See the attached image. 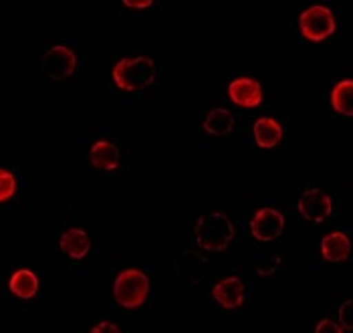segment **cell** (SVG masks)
Here are the masks:
<instances>
[{
    "label": "cell",
    "instance_id": "ac0fdd59",
    "mask_svg": "<svg viewBox=\"0 0 353 333\" xmlns=\"http://www.w3.org/2000/svg\"><path fill=\"white\" fill-rule=\"evenodd\" d=\"M337 321L343 327V332H353V299H347V301L341 303Z\"/></svg>",
    "mask_w": 353,
    "mask_h": 333
},
{
    "label": "cell",
    "instance_id": "30bf717a",
    "mask_svg": "<svg viewBox=\"0 0 353 333\" xmlns=\"http://www.w3.org/2000/svg\"><path fill=\"white\" fill-rule=\"evenodd\" d=\"M89 162H91V166L95 168V170H99V172H115L119 168V164H121L119 148L113 141H109V139H97L91 145Z\"/></svg>",
    "mask_w": 353,
    "mask_h": 333
},
{
    "label": "cell",
    "instance_id": "277c9868",
    "mask_svg": "<svg viewBox=\"0 0 353 333\" xmlns=\"http://www.w3.org/2000/svg\"><path fill=\"white\" fill-rule=\"evenodd\" d=\"M337 28L335 14L331 8L323 4H311L307 6L299 17V32L301 37L309 43H321L329 39Z\"/></svg>",
    "mask_w": 353,
    "mask_h": 333
},
{
    "label": "cell",
    "instance_id": "e0dca14e",
    "mask_svg": "<svg viewBox=\"0 0 353 333\" xmlns=\"http://www.w3.org/2000/svg\"><path fill=\"white\" fill-rule=\"evenodd\" d=\"M17 194V178L10 170L2 168L0 170V202H8L12 196Z\"/></svg>",
    "mask_w": 353,
    "mask_h": 333
},
{
    "label": "cell",
    "instance_id": "7c38bea8",
    "mask_svg": "<svg viewBox=\"0 0 353 333\" xmlns=\"http://www.w3.org/2000/svg\"><path fill=\"white\" fill-rule=\"evenodd\" d=\"M321 254L327 263H345L352 254V241L345 232L333 230L321 241Z\"/></svg>",
    "mask_w": 353,
    "mask_h": 333
},
{
    "label": "cell",
    "instance_id": "9a60e30c",
    "mask_svg": "<svg viewBox=\"0 0 353 333\" xmlns=\"http://www.w3.org/2000/svg\"><path fill=\"white\" fill-rule=\"evenodd\" d=\"M234 125H236L234 115L228 110H224V108H216V110L208 111V115L204 117V123H202L204 132L208 136H214V138H226V136H230L232 130H234Z\"/></svg>",
    "mask_w": 353,
    "mask_h": 333
},
{
    "label": "cell",
    "instance_id": "5bb4252c",
    "mask_svg": "<svg viewBox=\"0 0 353 333\" xmlns=\"http://www.w3.org/2000/svg\"><path fill=\"white\" fill-rule=\"evenodd\" d=\"M39 287H41V281H39V277L30 269H19V271H14L10 275V281H8V291L17 299H23V301L32 299L39 293Z\"/></svg>",
    "mask_w": 353,
    "mask_h": 333
},
{
    "label": "cell",
    "instance_id": "2e32d148",
    "mask_svg": "<svg viewBox=\"0 0 353 333\" xmlns=\"http://www.w3.org/2000/svg\"><path fill=\"white\" fill-rule=\"evenodd\" d=\"M331 108L343 117H353V79H341L333 85Z\"/></svg>",
    "mask_w": 353,
    "mask_h": 333
},
{
    "label": "cell",
    "instance_id": "4fadbf2b",
    "mask_svg": "<svg viewBox=\"0 0 353 333\" xmlns=\"http://www.w3.org/2000/svg\"><path fill=\"white\" fill-rule=\"evenodd\" d=\"M252 138L261 150H272L283 141V125L272 117H259L252 125Z\"/></svg>",
    "mask_w": 353,
    "mask_h": 333
},
{
    "label": "cell",
    "instance_id": "d6986e66",
    "mask_svg": "<svg viewBox=\"0 0 353 333\" xmlns=\"http://www.w3.org/2000/svg\"><path fill=\"white\" fill-rule=\"evenodd\" d=\"M315 332L317 333H341L343 332V327L339 325V321H333V319H321L317 325H315Z\"/></svg>",
    "mask_w": 353,
    "mask_h": 333
},
{
    "label": "cell",
    "instance_id": "8fae6325",
    "mask_svg": "<svg viewBox=\"0 0 353 333\" xmlns=\"http://www.w3.org/2000/svg\"><path fill=\"white\" fill-rule=\"evenodd\" d=\"M59 249L63 254H67L71 261H83L89 250H91V241L87 230L83 228H69L61 234L59 239Z\"/></svg>",
    "mask_w": 353,
    "mask_h": 333
},
{
    "label": "cell",
    "instance_id": "ffe728a7",
    "mask_svg": "<svg viewBox=\"0 0 353 333\" xmlns=\"http://www.w3.org/2000/svg\"><path fill=\"white\" fill-rule=\"evenodd\" d=\"M121 330L115 325V323H111V321H101V323H97L95 327H91V333H119Z\"/></svg>",
    "mask_w": 353,
    "mask_h": 333
},
{
    "label": "cell",
    "instance_id": "5b68a950",
    "mask_svg": "<svg viewBox=\"0 0 353 333\" xmlns=\"http://www.w3.org/2000/svg\"><path fill=\"white\" fill-rule=\"evenodd\" d=\"M77 69V55L67 45H54L43 55V71L49 79H69Z\"/></svg>",
    "mask_w": 353,
    "mask_h": 333
},
{
    "label": "cell",
    "instance_id": "8992f818",
    "mask_svg": "<svg viewBox=\"0 0 353 333\" xmlns=\"http://www.w3.org/2000/svg\"><path fill=\"white\" fill-rule=\"evenodd\" d=\"M283 230H285V216L269 206L256 210L254 216L250 219V234L259 243H272L283 234Z\"/></svg>",
    "mask_w": 353,
    "mask_h": 333
},
{
    "label": "cell",
    "instance_id": "9c48e42d",
    "mask_svg": "<svg viewBox=\"0 0 353 333\" xmlns=\"http://www.w3.org/2000/svg\"><path fill=\"white\" fill-rule=\"evenodd\" d=\"M212 297L218 305L226 311H232V309H239L243 307L246 297L245 283L236 277H226L222 281H218L216 285L212 287Z\"/></svg>",
    "mask_w": 353,
    "mask_h": 333
},
{
    "label": "cell",
    "instance_id": "52a82bcc",
    "mask_svg": "<svg viewBox=\"0 0 353 333\" xmlns=\"http://www.w3.org/2000/svg\"><path fill=\"white\" fill-rule=\"evenodd\" d=\"M228 99L243 110H256L263 99H265V91L263 85L259 83L252 77H236L228 83Z\"/></svg>",
    "mask_w": 353,
    "mask_h": 333
},
{
    "label": "cell",
    "instance_id": "6da1fadb",
    "mask_svg": "<svg viewBox=\"0 0 353 333\" xmlns=\"http://www.w3.org/2000/svg\"><path fill=\"white\" fill-rule=\"evenodd\" d=\"M156 75H158L156 61L148 55L130 57V59L123 57L113 65L111 71L113 83L125 93H139L148 89L150 85H154Z\"/></svg>",
    "mask_w": 353,
    "mask_h": 333
},
{
    "label": "cell",
    "instance_id": "3957f363",
    "mask_svg": "<svg viewBox=\"0 0 353 333\" xmlns=\"http://www.w3.org/2000/svg\"><path fill=\"white\" fill-rule=\"evenodd\" d=\"M150 297V279L139 269H125L113 281V299L125 311H136Z\"/></svg>",
    "mask_w": 353,
    "mask_h": 333
},
{
    "label": "cell",
    "instance_id": "44dd1931",
    "mask_svg": "<svg viewBox=\"0 0 353 333\" xmlns=\"http://www.w3.org/2000/svg\"><path fill=\"white\" fill-rule=\"evenodd\" d=\"M121 2H123V6H128L132 10H143L154 4V0H121Z\"/></svg>",
    "mask_w": 353,
    "mask_h": 333
},
{
    "label": "cell",
    "instance_id": "ba28073f",
    "mask_svg": "<svg viewBox=\"0 0 353 333\" xmlns=\"http://www.w3.org/2000/svg\"><path fill=\"white\" fill-rule=\"evenodd\" d=\"M297 210H299V214L307 222L321 224V222L331 216L333 202H331L329 194H325L323 190L311 188V190H305L301 194L299 202H297Z\"/></svg>",
    "mask_w": 353,
    "mask_h": 333
},
{
    "label": "cell",
    "instance_id": "7a4b0ae2",
    "mask_svg": "<svg viewBox=\"0 0 353 333\" xmlns=\"http://www.w3.org/2000/svg\"><path fill=\"white\" fill-rule=\"evenodd\" d=\"M196 245L208 252H222L234 239V224L224 212H206L194 226Z\"/></svg>",
    "mask_w": 353,
    "mask_h": 333
}]
</instances>
